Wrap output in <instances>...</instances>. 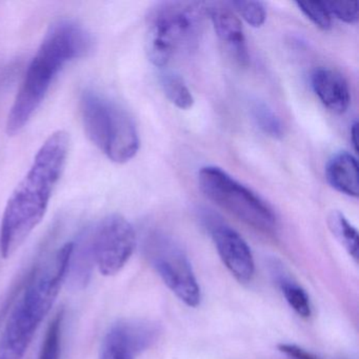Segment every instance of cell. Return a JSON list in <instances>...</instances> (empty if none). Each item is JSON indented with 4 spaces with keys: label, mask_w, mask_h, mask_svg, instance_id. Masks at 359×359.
Returning <instances> with one entry per match:
<instances>
[{
    "label": "cell",
    "mask_w": 359,
    "mask_h": 359,
    "mask_svg": "<svg viewBox=\"0 0 359 359\" xmlns=\"http://www.w3.org/2000/svg\"><path fill=\"white\" fill-rule=\"evenodd\" d=\"M70 137L51 134L6 205L0 224V254L11 257L45 217L52 194L68 158Z\"/></svg>",
    "instance_id": "obj_1"
},
{
    "label": "cell",
    "mask_w": 359,
    "mask_h": 359,
    "mask_svg": "<svg viewBox=\"0 0 359 359\" xmlns=\"http://www.w3.org/2000/svg\"><path fill=\"white\" fill-rule=\"evenodd\" d=\"M93 37L72 20L50 26L27 69L7 121L9 135L20 133L45 100L52 83L68 62L85 57L93 49Z\"/></svg>",
    "instance_id": "obj_2"
},
{
    "label": "cell",
    "mask_w": 359,
    "mask_h": 359,
    "mask_svg": "<svg viewBox=\"0 0 359 359\" xmlns=\"http://www.w3.org/2000/svg\"><path fill=\"white\" fill-rule=\"evenodd\" d=\"M72 253L73 241L65 243L31 274L0 337V359H24L69 275Z\"/></svg>",
    "instance_id": "obj_3"
},
{
    "label": "cell",
    "mask_w": 359,
    "mask_h": 359,
    "mask_svg": "<svg viewBox=\"0 0 359 359\" xmlns=\"http://www.w3.org/2000/svg\"><path fill=\"white\" fill-rule=\"evenodd\" d=\"M205 4L165 1L155 6L147 18L146 51L155 67L169 64L176 52L198 43Z\"/></svg>",
    "instance_id": "obj_4"
},
{
    "label": "cell",
    "mask_w": 359,
    "mask_h": 359,
    "mask_svg": "<svg viewBox=\"0 0 359 359\" xmlns=\"http://www.w3.org/2000/svg\"><path fill=\"white\" fill-rule=\"evenodd\" d=\"M79 107L88 137L109 159L125 163L137 154L135 123L118 104L94 90H85Z\"/></svg>",
    "instance_id": "obj_5"
},
{
    "label": "cell",
    "mask_w": 359,
    "mask_h": 359,
    "mask_svg": "<svg viewBox=\"0 0 359 359\" xmlns=\"http://www.w3.org/2000/svg\"><path fill=\"white\" fill-rule=\"evenodd\" d=\"M198 184L210 201L248 226L266 234L277 230V218L273 210L253 191L220 168H203L198 173Z\"/></svg>",
    "instance_id": "obj_6"
},
{
    "label": "cell",
    "mask_w": 359,
    "mask_h": 359,
    "mask_svg": "<svg viewBox=\"0 0 359 359\" xmlns=\"http://www.w3.org/2000/svg\"><path fill=\"white\" fill-rule=\"evenodd\" d=\"M147 260L176 297L190 308L201 304V290L182 245L167 233L149 231L142 243Z\"/></svg>",
    "instance_id": "obj_7"
},
{
    "label": "cell",
    "mask_w": 359,
    "mask_h": 359,
    "mask_svg": "<svg viewBox=\"0 0 359 359\" xmlns=\"http://www.w3.org/2000/svg\"><path fill=\"white\" fill-rule=\"evenodd\" d=\"M79 239L104 276H114L121 272L137 245L133 226L118 214L102 218Z\"/></svg>",
    "instance_id": "obj_8"
},
{
    "label": "cell",
    "mask_w": 359,
    "mask_h": 359,
    "mask_svg": "<svg viewBox=\"0 0 359 359\" xmlns=\"http://www.w3.org/2000/svg\"><path fill=\"white\" fill-rule=\"evenodd\" d=\"M159 333L151 321H118L104 335L98 359H136L157 341Z\"/></svg>",
    "instance_id": "obj_9"
},
{
    "label": "cell",
    "mask_w": 359,
    "mask_h": 359,
    "mask_svg": "<svg viewBox=\"0 0 359 359\" xmlns=\"http://www.w3.org/2000/svg\"><path fill=\"white\" fill-rule=\"evenodd\" d=\"M210 231L216 251L226 268L239 283H250L255 274V264L245 239L231 226L217 220H212Z\"/></svg>",
    "instance_id": "obj_10"
},
{
    "label": "cell",
    "mask_w": 359,
    "mask_h": 359,
    "mask_svg": "<svg viewBox=\"0 0 359 359\" xmlns=\"http://www.w3.org/2000/svg\"><path fill=\"white\" fill-rule=\"evenodd\" d=\"M205 9L220 41L232 52L239 64L247 65L249 53L243 25L232 8L222 4H205Z\"/></svg>",
    "instance_id": "obj_11"
},
{
    "label": "cell",
    "mask_w": 359,
    "mask_h": 359,
    "mask_svg": "<svg viewBox=\"0 0 359 359\" xmlns=\"http://www.w3.org/2000/svg\"><path fill=\"white\" fill-rule=\"evenodd\" d=\"M311 83L317 97L331 112L342 114L348 110L350 89L341 74L331 69L318 68L313 72Z\"/></svg>",
    "instance_id": "obj_12"
},
{
    "label": "cell",
    "mask_w": 359,
    "mask_h": 359,
    "mask_svg": "<svg viewBox=\"0 0 359 359\" xmlns=\"http://www.w3.org/2000/svg\"><path fill=\"white\" fill-rule=\"evenodd\" d=\"M325 176L331 187L338 192L358 197V163L350 153L340 152L332 157L327 163Z\"/></svg>",
    "instance_id": "obj_13"
},
{
    "label": "cell",
    "mask_w": 359,
    "mask_h": 359,
    "mask_svg": "<svg viewBox=\"0 0 359 359\" xmlns=\"http://www.w3.org/2000/svg\"><path fill=\"white\" fill-rule=\"evenodd\" d=\"M276 281L280 287L281 293L290 308L302 318H309L312 314L310 297L308 293L302 289L297 283L292 280L290 277L281 272V270H275Z\"/></svg>",
    "instance_id": "obj_14"
},
{
    "label": "cell",
    "mask_w": 359,
    "mask_h": 359,
    "mask_svg": "<svg viewBox=\"0 0 359 359\" xmlns=\"http://www.w3.org/2000/svg\"><path fill=\"white\" fill-rule=\"evenodd\" d=\"M327 226L338 243L344 248L348 255L358 262V233L356 229L348 222L341 212L332 211L327 216Z\"/></svg>",
    "instance_id": "obj_15"
},
{
    "label": "cell",
    "mask_w": 359,
    "mask_h": 359,
    "mask_svg": "<svg viewBox=\"0 0 359 359\" xmlns=\"http://www.w3.org/2000/svg\"><path fill=\"white\" fill-rule=\"evenodd\" d=\"M161 87L168 100L182 110H188L194 104V97L180 75L165 72L161 76Z\"/></svg>",
    "instance_id": "obj_16"
},
{
    "label": "cell",
    "mask_w": 359,
    "mask_h": 359,
    "mask_svg": "<svg viewBox=\"0 0 359 359\" xmlns=\"http://www.w3.org/2000/svg\"><path fill=\"white\" fill-rule=\"evenodd\" d=\"M252 116L260 130L270 137H283L285 134L283 125L276 113L264 102H254L251 106Z\"/></svg>",
    "instance_id": "obj_17"
},
{
    "label": "cell",
    "mask_w": 359,
    "mask_h": 359,
    "mask_svg": "<svg viewBox=\"0 0 359 359\" xmlns=\"http://www.w3.org/2000/svg\"><path fill=\"white\" fill-rule=\"evenodd\" d=\"M62 320L64 312L58 311L57 314L50 321L39 351V359H60Z\"/></svg>",
    "instance_id": "obj_18"
},
{
    "label": "cell",
    "mask_w": 359,
    "mask_h": 359,
    "mask_svg": "<svg viewBox=\"0 0 359 359\" xmlns=\"http://www.w3.org/2000/svg\"><path fill=\"white\" fill-rule=\"evenodd\" d=\"M233 11H236L250 26L259 28L266 22V12L264 4L259 1H232L229 4Z\"/></svg>",
    "instance_id": "obj_19"
},
{
    "label": "cell",
    "mask_w": 359,
    "mask_h": 359,
    "mask_svg": "<svg viewBox=\"0 0 359 359\" xmlns=\"http://www.w3.org/2000/svg\"><path fill=\"white\" fill-rule=\"evenodd\" d=\"M298 9L311 20L317 28L327 31L332 28V16L325 9L323 3H312V1H298L296 3Z\"/></svg>",
    "instance_id": "obj_20"
},
{
    "label": "cell",
    "mask_w": 359,
    "mask_h": 359,
    "mask_svg": "<svg viewBox=\"0 0 359 359\" xmlns=\"http://www.w3.org/2000/svg\"><path fill=\"white\" fill-rule=\"evenodd\" d=\"M330 15L346 24H355L359 18L358 1H323Z\"/></svg>",
    "instance_id": "obj_21"
},
{
    "label": "cell",
    "mask_w": 359,
    "mask_h": 359,
    "mask_svg": "<svg viewBox=\"0 0 359 359\" xmlns=\"http://www.w3.org/2000/svg\"><path fill=\"white\" fill-rule=\"evenodd\" d=\"M277 348L287 359H320L313 353L293 344H280L277 346Z\"/></svg>",
    "instance_id": "obj_22"
},
{
    "label": "cell",
    "mask_w": 359,
    "mask_h": 359,
    "mask_svg": "<svg viewBox=\"0 0 359 359\" xmlns=\"http://www.w3.org/2000/svg\"><path fill=\"white\" fill-rule=\"evenodd\" d=\"M358 123H354V125L351 128V142H352L354 150L357 151V146H358Z\"/></svg>",
    "instance_id": "obj_23"
}]
</instances>
